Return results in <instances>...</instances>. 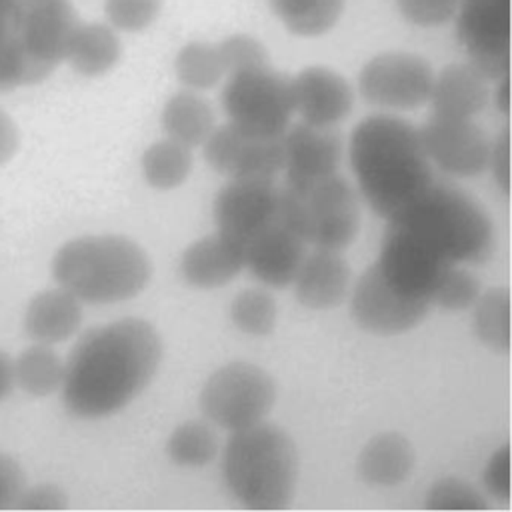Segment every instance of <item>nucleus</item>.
Segmentation results:
<instances>
[{
  "mask_svg": "<svg viewBox=\"0 0 512 512\" xmlns=\"http://www.w3.org/2000/svg\"><path fill=\"white\" fill-rule=\"evenodd\" d=\"M160 362L162 338L142 318L90 328L64 362L62 402L82 420L112 416L146 390Z\"/></svg>",
  "mask_w": 512,
  "mask_h": 512,
  "instance_id": "f257e3e1",
  "label": "nucleus"
},
{
  "mask_svg": "<svg viewBox=\"0 0 512 512\" xmlns=\"http://www.w3.org/2000/svg\"><path fill=\"white\" fill-rule=\"evenodd\" d=\"M350 164L364 200L386 220L398 216L434 180L420 130L394 114L368 116L354 128Z\"/></svg>",
  "mask_w": 512,
  "mask_h": 512,
  "instance_id": "f03ea898",
  "label": "nucleus"
},
{
  "mask_svg": "<svg viewBox=\"0 0 512 512\" xmlns=\"http://www.w3.org/2000/svg\"><path fill=\"white\" fill-rule=\"evenodd\" d=\"M78 26L68 0H0V90L48 78Z\"/></svg>",
  "mask_w": 512,
  "mask_h": 512,
  "instance_id": "7ed1b4c3",
  "label": "nucleus"
},
{
  "mask_svg": "<svg viewBox=\"0 0 512 512\" xmlns=\"http://www.w3.org/2000/svg\"><path fill=\"white\" fill-rule=\"evenodd\" d=\"M388 224L452 264H484L496 244L484 206L460 186L436 178Z\"/></svg>",
  "mask_w": 512,
  "mask_h": 512,
  "instance_id": "20e7f679",
  "label": "nucleus"
},
{
  "mask_svg": "<svg viewBox=\"0 0 512 512\" xmlns=\"http://www.w3.org/2000/svg\"><path fill=\"white\" fill-rule=\"evenodd\" d=\"M52 276L82 304H114L138 296L148 286L152 262L128 236H80L56 250Z\"/></svg>",
  "mask_w": 512,
  "mask_h": 512,
  "instance_id": "39448f33",
  "label": "nucleus"
},
{
  "mask_svg": "<svg viewBox=\"0 0 512 512\" xmlns=\"http://www.w3.org/2000/svg\"><path fill=\"white\" fill-rule=\"evenodd\" d=\"M222 476L246 508L282 510L298 482L296 444L284 428L266 420L234 430L224 446Z\"/></svg>",
  "mask_w": 512,
  "mask_h": 512,
  "instance_id": "423d86ee",
  "label": "nucleus"
},
{
  "mask_svg": "<svg viewBox=\"0 0 512 512\" xmlns=\"http://www.w3.org/2000/svg\"><path fill=\"white\" fill-rule=\"evenodd\" d=\"M280 204L284 222L306 244L344 250L358 236L360 200L352 184L338 172L304 184H282Z\"/></svg>",
  "mask_w": 512,
  "mask_h": 512,
  "instance_id": "0eeeda50",
  "label": "nucleus"
},
{
  "mask_svg": "<svg viewBox=\"0 0 512 512\" xmlns=\"http://www.w3.org/2000/svg\"><path fill=\"white\" fill-rule=\"evenodd\" d=\"M220 96L228 122L250 134L280 136L294 114L292 76L270 64L230 74Z\"/></svg>",
  "mask_w": 512,
  "mask_h": 512,
  "instance_id": "6e6552de",
  "label": "nucleus"
},
{
  "mask_svg": "<svg viewBox=\"0 0 512 512\" xmlns=\"http://www.w3.org/2000/svg\"><path fill=\"white\" fill-rule=\"evenodd\" d=\"M198 402L212 424L230 432L242 430L268 416L276 402V382L252 362H228L210 374Z\"/></svg>",
  "mask_w": 512,
  "mask_h": 512,
  "instance_id": "1a4fd4ad",
  "label": "nucleus"
},
{
  "mask_svg": "<svg viewBox=\"0 0 512 512\" xmlns=\"http://www.w3.org/2000/svg\"><path fill=\"white\" fill-rule=\"evenodd\" d=\"M434 70L428 60L412 52H382L370 58L358 88L364 100L386 110H414L428 102Z\"/></svg>",
  "mask_w": 512,
  "mask_h": 512,
  "instance_id": "9d476101",
  "label": "nucleus"
},
{
  "mask_svg": "<svg viewBox=\"0 0 512 512\" xmlns=\"http://www.w3.org/2000/svg\"><path fill=\"white\" fill-rule=\"evenodd\" d=\"M456 34L472 64L486 80L508 78L510 0H462Z\"/></svg>",
  "mask_w": 512,
  "mask_h": 512,
  "instance_id": "9b49d317",
  "label": "nucleus"
},
{
  "mask_svg": "<svg viewBox=\"0 0 512 512\" xmlns=\"http://www.w3.org/2000/svg\"><path fill=\"white\" fill-rule=\"evenodd\" d=\"M216 230L240 246L282 218L280 186L274 178H230L212 204Z\"/></svg>",
  "mask_w": 512,
  "mask_h": 512,
  "instance_id": "f8f14e48",
  "label": "nucleus"
},
{
  "mask_svg": "<svg viewBox=\"0 0 512 512\" xmlns=\"http://www.w3.org/2000/svg\"><path fill=\"white\" fill-rule=\"evenodd\" d=\"M418 130L430 162L442 172L474 178L488 170L492 138L472 118L432 114Z\"/></svg>",
  "mask_w": 512,
  "mask_h": 512,
  "instance_id": "ddd939ff",
  "label": "nucleus"
},
{
  "mask_svg": "<svg viewBox=\"0 0 512 512\" xmlns=\"http://www.w3.org/2000/svg\"><path fill=\"white\" fill-rule=\"evenodd\" d=\"M430 304L398 292L378 270L368 266L352 290L350 312L360 328L380 336H394L416 328L428 314Z\"/></svg>",
  "mask_w": 512,
  "mask_h": 512,
  "instance_id": "4468645a",
  "label": "nucleus"
},
{
  "mask_svg": "<svg viewBox=\"0 0 512 512\" xmlns=\"http://www.w3.org/2000/svg\"><path fill=\"white\" fill-rule=\"evenodd\" d=\"M202 146L208 166L228 178H276L284 170L282 134H250L228 122L214 128Z\"/></svg>",
  "mask_w": 512,
  "mask_h": 512,
  "instance_id": "2eb2a0df",
  "label": "nucleus"
},
{
  "mask_svg": "<svg viewBox=\"0 0 512 512\" xmlns=\"http://www.w3.org/2000/svg\"><path fill=\"white\" fill-rule=\"evenodd\" d=\"M374 264L398 292L428 304L442 276L456 266L392 224H388L384 232L380 254Z\"/></svg>",
  "mask_w": 512,
  "mask_h": 512,
  "instance_id": "dca6fc26",
  "label": "nucleus"
},
{
  "mask_svg": "<svg viewBox=\"0 0 512 512\" xmlns=\"http://www.w3.org/2000/svg\"><path fill=\"white\" fill-rule=\"evenodd\" d=\"M286 182L304 184L338 172L342 134L336 126L300 122L282 134Z\"/></svg>",
  "mask_w": 512,
  "mask_h": 512,
  "instance_id": "f3484780",
  "label": "nucleus"
},
{
  "mask_svg": "<svg viewBox=\"0 0 512 512\" xmlns=\"http://www.w3.org/2000/svg\"><path fill=\"white\" fill-rule=\"evenodd\" d=\"M244 268L270 288H286L306 256V242L284 218L266 226L244 246Z\"/></svg>",
  "mask_w": 512,
  "mask_h": 512,
  "instance_id": "a211bd4d",
  "label": "nucleus"
},
{
  "mask_svg": "<svg viewBox=\"0 0 512 512\" xmlns=\"http://www.w3.org/2000/svg\"><path fill=\"white\" fill-rule=\"evenodd\" d=\"M294 112L314 126L340 124L354 106L348 80L326 66H308L292 78Z\"/></svg>",
  "mask_w": 512,
  "mask_h": 512,
  "instance_id": "6ab92c4d",
  "label": "nucleus"
},
{
  "mask_svg": "<svg viewBox=\"0 0 512 512\" xmlns=\"http://www.w3.org/2000/svg\"><path fill=\"white\" fill-rule=\"evenodd\" d=\"M350 280L352 272L340 250L316 248L310 254L306 252L292 284L302 306L330 310L344 302Z\"/></svg>",
  "mask_w": 512,
  "mask_h": 512,
  "instance_id": "aec40b11",
  "label": "nucleus"
},
{
  "mask_svg": "<svg viewBox=\"0 0 512 512\" xmlns=\"http://www.w3.org/2000/svg\"><path fill=\"white\" fill-rule=\"evenodd\" d=\"M244 268V250L218 230L192 242L180 258L184 280L200 290H214L232 282Z\"/></svg>",
  "mask_w": 512,
  "mask_h": 512,
  "instance_id": "412c9836",
  "label": "nucleus"
},
{
  "mask_svg": "<svg viewBox=\"0 0 512 512\" xmlns=\"http://www.w3.org/2000/svg\"><path fill=\"white\" fill-rule=\"evenodd\" d=\"M490 100L488 80L472 64H448L434 74L428 102L432 112L446 118H474Z\"/></svg>",
  "mask_w": 512,
  "mask_h": 512,
  "instance_id": "4be33fe9",
  "label": "nucleus"
},
{
  "mask_svg": "<svg viewBox=\"0 0 512 512\" xmlns=\"http://www.w3.org/2000/svg\"><path fill=\"white\" fill-rule=\"evenodd\" d=\"M82 316V302L68 290H42L26 306L24 332L38 344L54 346L78 332Z\"/></svg>",
  "mask_w": 512,
  "mask_h": 512,
  "instance_id": "5701e85b",
  "label": "nucleus"
},
{
  "mask_svg": "<svg viewBox=\"0 0 512 512\" xmlns=\"http://www.w3.org/2000/svg\"><path fill=\"white\" fill-rule=\"evenodd\" d=\"M414 464L416 454L408 438L398 432H382L364 444L356 468L366 484L390 488L406 482Z\"/></svg>",
  "mask_w": 512,
  "mask_h": 512,
  "instance_id": "b1692460",
  "label": "nucleus"
},
{
  "mask_svg": "<svg viewBox=\"0 0 512 512\" xmlns=\"http://www.w3.org/2000/svg\"><path fill=\"white\" fill-rule=\"evenodd\" d=\"M120 54V38L110 26L100 22H80L72 34L64 60L82 76H100L116 66Z\"/></svg>",
  "mask_w": 512,
  "mask_h": 512,
  "instance_id": "393cba45",
  "label": "nucleus"
},
{
  "mask_svg": "<svg viewBox=\"0 0 512 512\" xmlns=\"http://www.w3.org/2000/svg\"><path fill=\"white\" fill-rule=\"evenodd\" d=\"M162 126L168 138L194 148L202 146L214 126L210 104L192 90L176 92L162 110Z\"/></svg>",
  "mask_w": 512,
  "mask_h": 512,
  "instance_id": "a878e982",
  "label": "nucleus"
},
{
  "mask_svg": "<svg viewBox=\"0 0 512 512\" xmlns=\"http://www.w3.org/2000/svg\"><path fill=\"white\" fill-rule=\"evenodd\" d=\"M14 362V384L32 398H46L60 390L64 362L48 344L34 342Z\"/></svg>",
  "mask_w": 512,
  "mask_h": 512,
  "instance_id": "bb28decb",
  "label": "nucleus"
},
{
  "mask_svg": "<svg viewBox=\"0 0 512 512\" xmlns=\"http://www.w3.org/2000/svg\"><path fill=\"white\" fill-rule=\"evenodd\" d=\"M274 14L296 36H320L336 26L346 0H270Z\"/></svg>",
  "mask_w": 512,
  "mask_h": 512,
  "instance_id": "cd10ccee",
  "label": "nucleus"
},
{
  "mask_svg": "<svg viewBox=\"0 0 512 512\" xmlns=\"http://www.w3.org/2000/svg\"><path fill=\"white\" fill-rule=\"evenodd\" d=\"M472 324L476 338L498 354L510 352V292L490 288L476 298Z\"/></svg>",
  "mask_w": 512,
  "mask_h": 512,
  "instance_id": "c85d7f7f",
  "label": "nucleus"
},
{
  "mask_svg": "<svg viewBox=\"0 0 512 512\" xmlns=\"http://www.w3.org/2000/svg\"><path fill=\"white\" fill-rule=\"evenodd\" d=\"M192 170L190 148L168 138L154 142L142 154L144 180L156 190L178 188Z\"/></svg>",
  "mask_w": 512,
  "mask_h": 512,
  "instance_id": "c756f323",
  "label": "nucleus"
},
{
  "mask_svg": "<svg viewBox=\"0 0 512 512\" xmlns=\"http://www.w3.org/2000/svg\"><path fill=\"white\" fill-rule=\"evenodd\" d=\"M220 450L218 434L200 420H190L174 428L166 442L170 460L182 468H202L210 464Z\"/></svg>",
  "mask_w": 512,
  "mask_h": 512,
  "instance_id": "7c9ffc66",
  "label": "nucleus"
},
{
  "mask_svg": "<svg viewBox=\"0 0 512 512\" xmlns=\"http://www.w3.org/2000/svg\"><path fill=\"white\" fill-rule=\"evenodd\" d=\"M176 76L190 90H208L216 86L224 72L218 44L188 42L176 56Z\"/></svg>",
  "mask_w": 512,
  "mask_h": 512,
  "instance_id": "2f4dec72",
  "label": "nucleus"
},
{
  "mask_svg": "<svg viewBox=\"0 0 512 512\" xmlns=\"http://www.w3.org/2000/svg\"><path fill=\"white\" fill-rule=\"evenodd\" d=\"M276 300L262 288H248L230 304L232 324L248 336H268L276 326Z\"/></svg>",
  "mask_w": 512,
  "mask_h": 512,
  "instance_id": "473e14b6",
  "label": "nucleus"
},
{
  "mask_svg": "<svg viewBox=\"0 0 512 512\" xmlns=\"http://www.w3.org/2000/svg\"><path fill=\"white\" fill-rule=\"evenodd\" d=\"M478 296H480V280L472 272L458 268L456 264L438 282L436 290L432 292L430 304L442 310L458 312V310L470 308Z\"/></svg>",
  "mask_w": 512,
  "mask_h": 512,
  "instance_id": "72a5a7b5",
  "label": "nucleus"
},
{
  "mask_svg": "<svg viewBox=\"0 0 512 512\" xmlns=\"http://www.w3.org/2000/svg\"><path fill=\"white\" fill-rule=\"evenodd\" d=\"M428 510H488L490 504L468 482L460 478H440L426 492Z\"/></svg>",
  "mask_w": 512,
  "mask_h": 512,
  "instance_id": "f704fd0d",
  "label": "nucleus"
},
{
  "mask_svg": "<svg viewBox=\"0 0 512 512\" xmlns=\"http://www.w3.org/2000/svg\"><path fill=\"white\" fill-rule=\"evenodd\" d=\"M226 76L270 64L266 48L248 34H232L218 44Z\"/></svg>",
  "mask_w": 512,
  "mask_h": 512,
  "instance_id": "c9c22d12",
  "label": "nucleus"
},
{
  "mask_svg": "<svg viewBox=\"0 0 512 512\" xmlns=\"http://www.w3.org/2000/svg\"><path fill=\"white\" fill-rule=\"evenodd\" d=\"M162 0H104L108 22L124 32L148 28L160 14Z\"/></svg>",
  "mask_w": 512,
  "mask_h": 512,
  "instance_id": "e433bc0d",
  "label": "nucleus"
},
{
  "mask_svg": "<svg viewBox=\"0 0 512 512\" xmlns=\"http://www.w3.org/2000/svg\"><path fill=\"white\" fill-rule=\"evenodd\" d=\"M462 0H396L402 16L416 26H440L456 16Z\"/></svg>",
  "mask_w": 512,
  "mask_h": 512,
  "instance_id": "4c0bfd02",
  "label": "nucleus"
},
{
  "mask_svg": "<svg viewBox=\"0 0 512 512\" xmlns=\"http://www.w3.org/2000/svg\"><path fill=\"white\" fill-rule=\"evenodd\" d=\"M484 486L492 496L508 500L510 496V446L498 448L484 468Z\"/></svg>",
  "mask_w": 512,
  "mask_h": 512,
  "instance_id": "58836bf2",
  "label": "nucleus"
},
{
  "mask_svg": "<svg viewBox=\"0 0 512 512\" xmlns=\"http://www.w3.org/2000/svg\"><path fill=\"white\" fill-rule=\"evenodd\" d=\"M24 488H26L24 470L14 458L0 452V510L14 508Z\"/></svg>",
  "mask_w": 512,
  "mask_h": 512,
  "instance_id": "ea45409f",
  "label": "nucleus"
},
{
  "mask_svg": "<svg viewBox=\"0 0 512 512\" xmlns=\"http://www.w3.org/2000/svg\"><path fill=\"white\" fill-rule=\"evenodd\" d=\"M22 510H64L68 508L66 494L54 484H38L24 488L16 506Z\"/></svg>",
  "mask_w": 512,
  "mask_h": 512,
  "instance_id": "a19ab883",
  "label": "nucleus"
},
{
  "mask_svg": "<svg viewBox=\"0 0 512 512\" xmlns=\"http://www.w3.org/2000/svg\"><path fill=\"white\" fill-rule=\"evenodd\" d=\"M508 150H510V130L508 126L502 128V132L492 140V152H490V164L494 182L500 186L504 194H508Z\"/></svg>",
  "mask_w": 512,
  "mask_h": 512,
  "instance_id": "79ce46f5",
  "label": "nucleus"
},
{
  "mask_svg": "<svg viewBox=\"0 0 512 512\" xmlns=\"http://www.w3.org/2000/svg\"><path fill=\"white\" fill-rule=\"evenodd\" d=\"M20 146V132L12 116L0 108V166L10 162Z\"/></svg>",
  "mask_w": 512,
  "mask_h": 512,
  "instance_id": "37998d69",
  "label": "nucleus"
},
{
  "mask_svg": "<svg viewBox=\"0 0 512 512\" xmlns=\"http://www.w3.org/2000/svg\"><path fill=\"white\" fill-rule=\"evenodd\" d=\"M14 386V362L10 356L0 352V402L10 396Z\"/></svg>",
  "mask_w": 512,
  "mask_h": 512,
  "instance_id": "c03bdc74",
  "label": "nucleus"
},
{
  "mask_svg": "<svg viewBox=\"0 0 512 512\" xmlns=\"http://www.w3.org/2000/svg\"><path fill=\"white\" fill-rule=\"evenodd\" d=\"M496 108L502 114H508V78H502L496 86Z\"/></svg>",
  "mask_w": 512,
  "mask_h": 512,
  "instance_id": "a18cd8bd",
  "label": "nucleus"
}]
</instances>
